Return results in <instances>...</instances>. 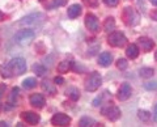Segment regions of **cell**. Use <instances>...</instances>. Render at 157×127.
<instances>
[{
	"label": "cell",
	"instance_id": "4",
	"mask_svg": "<svg viewBox=\"0 0 157 127\" xmlns=\"http://www.w3.org/2000/svg\"><path fill=\"white\" fill-rule=\"evenodd\" d=\"M107 43L113 47H123L127 43V38L121 32H111L107 37Z\"/></svg>",
	"mask_w": 157,
	"mask_h": 127
},
{
	"label": "cell",
	"instance_id": "19",
	"mask_svg": "<svg viewBox=\"0 0 157 127\" xmlns=\"http://www.w3.org/2000/svg\"><path fill=\"white\" fill-rule=\"evenodd\" d=\"M114 29H115L114 18H113V17H107L105 20V22H104V30L107 32V33H111V32H114Z\"/></svg>",
	"mask_w": 157,
	"mask_h": 127
},
{
	"label": "cell",
	"instance_id": "6",
	"mask_svg": "<svg viewBox=\"0 0 157 127\" xmlns=\"http://www.w3.org/2000/svg\"><path fill=\"white\" fill-rule=\"evenodd\" d=\"M84 22H85L86 29L88 30H90L92 33H97L98 30H100V22H98L97 17L93 13H88L86 14Z\"/></svg>",
	"mask_w": 157,
	"mask_h": 127
},
{
	"label": "cell",
	"instance_id": "8",
	"mask_svg": "<svg viewBox=\"0 0 157 127\" xmlns=\"http://www.w3.org/2000/svg\"><path fill=\"white\" fill-rule=\"evenodd\" d=\"M131 92H132L131 85L128 84V83H123L119 89H118V94H117L118 100L119 101H127L131 97Z\"/></svg>",
	"mask_w": 157,
	"mask_h": 127
},
{
	"label": "cell",
	"instance_id": "20",
	"mask_svg": "<svg viewBox=\"0 0 157 127\" xmlns=\"http://www.w3.org/2000/svg\"><path fill=\"white\" fill-rule=\"evenodd\" d=\"M66 94L70 97L72 101H77V100H78V97H80V92H78L77 88L71 87V88H68V89L66 90Z\"/></svg>",
	"mask_w": 157,
	"mask_h": 127
},
{
	"label": "cell",
	"instance_id": "35",
	"mask_svg": "<svg viewBox=\"0 0 157 127\" xmlns=\"http://www.w3.org/2000/svg\"><path fill=\"white\" fill-rule=\"evenodd\" d=\"M4 20H6V14H4L2 11H0V22L4 21Z\"/></svg>",
	"mask_w": 157,
	"mask_h": 127
},
{
	"label": "cell",
	"instance_id": "17",
	"mask_svg": "<svg viewBox=\"0 0 157 127\" xmlns=\"http://www.w3.org/2000/svg\"><path fill=\"white\" fill-rule=\"evenodd\" d=\"M68 17L70 18H76L81 14V6H78V4H72V6L68 8Z\"/></svg>",
	"mask_w": 157,
	"mask_h": 127
},
{
	"label": "cell",
	"instance_id": "14",
	"mask_svg": "<svg viewBox=\"0 0 157 127\" xmlns=\"http://www.w3.org/2000/svg\"><path fill=\"white\" fill-rule=\"evenodd\" d=\"M111 63H113V55L110 52H102L98 56V64L102 67H109Z\"/></svg>",
	"mask_w": 157,
	"mask_h": 127
},
{
	"label": "cell",
	"instance_id": "12",
	"mask_svg": "<svg viewBox=\"0 0 157 127\" xmlns=\"http://www.w3.org/2000/svg\"><path fill=\"white\" fill-rule=\"evenodd\" d=\"M29 101H30V104L34 107H37V109H41V107H43V106H45V104H46L45 97H43L42 94H39V93L32 94L30 98H29Z\"/></svg>",
	"mask_w": 157,
	"mask_h": 127
},
{
	"label": "cell",
	"instance_id": "7",
	"mask_svg": "<svg viewBox=\"0 0 157 127\" xmlns=\"http://www.w3.org/2000/svg\"><path fill=\"white\" fill-rule=\"evenodd\" d=\"M51 123L54 126H70L71 118L64 113H58L51 118Z\"/></svg>",
	"mask_w": 157,
	"mask_h": 127
},
{
	"label": "cell",
	"instance_id": "11",
	"mask_svg": "<svg viewBox=\"0 0 157 127\" xmlns=\"http://www.w3.org/2000/svg\"><path fill=\"white\" fill-rule=\"evenodd\" d=\"M137 43H139V47L143 50L144 52H148L151 51L155 46V42L151 40V38H147V37H140L137 40Z\"/></svg>",
	"mask_w": 157,
	"mask_h": 127
},
{
	"label": "cell",
	"instance_id": "15",
	"mask_svg": "<svg viewBox=\"0 0 157 127\" xmlns=\"http://www.w3.org/2000/svg\"><path fill=\"white\" fill-rule=\"evenodd\" d=\"M72 67H73V62L66 59V60H62L58 64V71L60 72V74H67L68 71L72 70Z\"/></svg>",
	"mask_w": 157,
	"mask_h": 127
},
{
	"label": "cell",
	"instance_id": "21",
	"mask_svg": "<svg viewBox=\"0 0 157 127\" xmlns=\"http://www.w3.org/2000/svg\"><path fill=\"white\" fill-rule=\"evenodd\" d=\"M33 72L36 74L37 76H43L46 74V67L45 66H42V64H39V63H36V64H33Z\"/></svg>",
	"mask_w": 157,
	"mask_h": 127
},
{
	"label": "cell",
	"instance_id": "27",
	"mask_svg": "<svg viewBox=\"0 0 157 127\" xmlns=\"http://www.w3.org/2000/svg\"><path fill=\"white\" fill-rule=\"evenodd\" d=\"M117 67L119 68V70H126L127 67H128V62H127L126 59H123V58H121V59H118L117 60Z\"/></svg>",
	"mask_w": 157,
	"mask_h": 127
},
{
	"label": "cell",
	"instance_id": "29",
	"mask_svg": "<svg viewBox=\"0 0 157 127\" xmlns=\"http://www.w3.org/2000/svg\"><path fill=\"white\" fill-rule=\"evenodd\" d=\"M84 2V4H86L88 7L90 8H96L98 6V0H82Z\"/></svg>",
	"mask_w": 157,
	"mask_h": 127
},
{
	"label": "cell",
	"instance_id": "39",
	"mask_svg": "<svg viewBox=\"0 0 157 127\" xmlns=\"http://www.w3.org/2000/svg\"><path fill=\"white\" fill-rule=\"evenodd\" d=\"M155 59H156V62H157V51H156V54H155Z\"/></svg>",
	"mask_w": 157,
	"mask_h": 127
},
{
	"label": "cell",
	"instance_id": "24",
	"mask_svg": "<svg viewBox=\"0 0 157 127\" xmlns=\"http://www.w3.org/2000/svg\"><path fill=\"white\" fill-rule=\"evenodd\" d=\"M36 85H37V80L34 79V77H28V79L22 81V87L25 88V89H32V88H34Z\"/></svg>",
	"mask_w": 157,
	"mask_h": 127
},
{
	"label": "cell",
	"instance_id": "9",
	"mask_svg": "<svg viewBox=\"0 0 157 127\" xmlns=\"http://www.w3.org/2000/svg\"><path fill=\"white\" fill-rule=\"evenodd\" d=\"M123 20L126 22V25H135L136 20H137V16L135 14L134 8L131 7H126L124 11H123Z\"/></svg>",
	"mask_w": 157,
	"mask_h": 127
},
{
	"label": "cell",
	"instance_id": "38",
	"mask_svg": "<svg viewBox=\"0 0 157 127\" xmlns=\"http://www.w3.org/2000/svg\"><path fill=\"white\" fill-rule=\"evenodd\" d=\"M0 126H2V127H3V126H8V125L6 123V122H0Z\"/></svg>",
	"mask_w": 157,
	"mask_h": 127
},
{
	"label": "cell",
	"instance_id": "34",
	"mask_svg": "<svg viewBox=\"0 0 157 127\" xmlns=\"http://www.w3.org/2000/svg\"><path fill=\"white\" fill-rule=\"evenodd\" d=\"M151 17L153 18L155 21H157V9H155V11H152V12H151Z\"/></svg>",
	"mask_w": 157,
	"mask_h": 127
},
{
	"label": "cell",
	"instance_id": "31",
	"mask_svg": "<svg viewBox=\"0 0 157 127\" xmlns=\"http://www.w3.org/2000/svg\"><path fill=\"white\" fill-rule=\"evenodd\" d=\"M107 7H117L118 3H119V0H102Z\"/></svg>",
	"mask_w": 157,
	"mask_h": 127
},
{
	"label": "cell",
	"instance_id": "5",
	"mask_svg": "<svg viewBox=\"0 0 157 127\" xmlns=\"http://www.w3.org/2000/svg\"><path fill=\"white\" fill-rule=\"evenodd\" d=\"M34 37H36L34 36V32L29 30V29H25V30H20L16 36H14V41L21 46H26L29 43H32Z\"/></svg>",
	"mask_w": 157,
	"mask_h": 127
},
{
	"label": "cell",
	"instance_id": "28",
	"mask_svg": "<svg viewBox=\"0 0 157 127\" xmlns=\"http://www.w3.org/2000/svg\"><path fill=\"white\" fill-rule=\"evenodd\" d=\"M147 90H156L157 89V81H148L144 84Z\"/></svg>",
	"mask_w": 157,
	"mask_h": 127
},
{
	"label": "cell",
	"instance_id": "10",
	"mask_svg": "<svg viewBox=\"0 0 157 127\" xmlns=\"http://www.w3.org/2000/svg\"><path fill=\"white\" fill-rule=\"evenodd\" d=\"M21 118L29 125H37L39 119H41L39 115L37 113H34V111H24V113H21Z\"/></svg>",
	"mask_w": 157,
	"mask_h": 127
},
{
	"label": "cell",
	"instance_id": "16",
	"mask_svg": "<svg viewBox=\"0 0 157 127\" xmlns=\"http://www.w3.org/2000/svg\"><path fill=\"white\" fill-rule=\"evenodd\" d=\"M126 54H127V56H128L130 59H136V58L139 56V47H137L135 43H131V45L127 46Z\"/></svg>",
	"mask_w": 157,
	"mask_h": 127
},
{
	"label": "cell",
	"instance_id": "30",
	"mask_svg": "<svg viewBox=\"0 0 157 127\" xmlns=\"http://www.w3.org/2000/svg\"><path fill=\"white\" fill-rule=\"evenodd\" d=\"M67 4V0H54L52 4H51V7H63V6H66Z\"/></svg>",
	"mask_w": 157,
	"mask_h": 127
},
{
	"label": "cell",
	"instance_id": "40",
	"mask_svg": "<svg viewBox=\"0 0 157 127\" xmlns=\"http://www.w3.org/2000/svg\"><path fill=\"white\" fill-rule=\"evenodd\" d=\"M0 45H2V40H0Z\"/></svg>",
	"mask_w": 157,
	"mask_h": 127
},
{
	"label": "cell",
	"instance_id": "2",
	"mask_svg": "<svg viewBox=\"0 0 157 127\" xmlns=\"http://www.w3.org/2000/svg\"><path fill=\"white\" fill-rule=\"evenodd\" d=\"M101 111L107 119H110L113 122H115L121 118V109L118 106H115L113 102H109L106 106H104L101 109Z\"/></svg>",
	"mask_w": 157,
	"mask_h": 127
},
{
	"label": "cell",
	"instance_id": "1",
	"mask_svg": "<svg viewBox=\"0 0 157 127\" xmlns=\"http://www.w3.org/2000/svg\"><path fill=\"white\" fill-rule=\"evenodd\" d=\"M0 72H2V76L6 79L12 77L13 75H22L24 72H26V62L24 58H14L6 64H2Z\"/></svg>",
	"mask_w": 157,
	"mask_h": 127
},
{
	"label": "cell",
	"instance_id": "13",
	"mask_svg": "<svg viewBox=\"0 0 157 127\" xmlns=\"http://www.w3.org/2000/svg\"><path fill=\"white\" fill-rule=\"evenodd\" d=\"M38 18H43V14H41V13L29 14V16L21 18V21H20V25H34V24H37Z\"/></svg>",
	"mask_w": 157,
	"mask_h": 127
},
{
	"label": "cell",
	"instance_id": "22",
	"mask_svg": "<svg viewBox=\"0 0 157 127\" xmlns=\"http://www.w3.org/2000/svg\"><path fill=\"white\" fill-rule=\"evenodd\" d=\"M96 121L89 118V117H82V118L80 119V122H78V126L80 127H88V126H96Z\"/></svg>",
	"mask_w": 157,
	"mask_h": 127
},
{
	"label": "cell",
	"instance_id": "37",
	"mask_svg": "<svg viewBox=\"0 0 157 127\" xmlns=\"http://www.w3.org/2000/svg\"><path fill=\"white\" fill-rule=\"evenodd\" d=\"M151 3H152V4H153V6H155V7H157V0H151Z\"/></svg>",
	"mask_w": 157,
	"mask_h": 127
},
{
	"label": "cell",
	"instance_id": "3",
	"mask_svg": "<svg viewBox=\"0 0 157 127\" xmlns=\"http://www.w3.org/2000/svg\"><path fill=\"white\" fill-rule=\"evenodd\" d=\"M102 84V77L98 72H92L85 81V89L88 92H96Z\"/></svg>",
	"mask_w": 157,
	"mask_h": 127
},
{
	"label": "cell",
	"instance_id": "32",
	"mask_svg": "<svg viewBox=\"0 0 157 127\" xmlns=\"http://www.w3.org/2000/svg\"><path fill=\"white\" fill-rule=\"evenodd\" d=\"M63 83H64V79H63L62 76H56L55 79H54V84L55 85H62Z\"/></svg>",
	"mask_w": 157,
	"mask_h": 127
},
{
	"label": "cell",
	"instance_id": "33",
	"mask_svg": "<svg viewBox=\"0 0 157 127\" xmlns=\"http://www.w3.org/2000/svg\"><path fill=\"white\" fill-rule=\"evenodd\" d=\"M102 101V97H98V98H96L94 101H93V106H100L101 104H100V102Z\"/></svg>",
	"mask_w": 157,
	"mask_h": 127
},
{
	"label": "cell",
	"instance_id": "18",
	"mask_svg": "<svg viewBox=\"0 0 157 127\" xmlns=\"http://www.w3.org/2000/svg\"><path fill=\"white\" fill-rule=\"evenodd\" d=\"M41 87H42V90L47 92L48 94H55L56 93V89H55V85H54V83H50V81L45 80V81H42Z\"/></svg>",
	"mask_w": 157,
	"mask_h": 127
},
{
	"label": "cell",
	"instance_id": "23",
	"mask_svg": "<svg viewBox=\"0 0 157 127\" xmlns=\"http://www.w3.org/2000/svg\"><path fill=\"white\" fill-rule=\"evenodd\" d=\"M139 74H140L141 77H144V79H149V77H152L155 75V71H153V68L144 67V68H141V70L139 71Z\"/></svg>",
	"mask_w": 157,
	"mask_h": 127
},
{
	"label": "cell",
	"instance_id": "36",
	"mask_svg": "<svg viewBox=\"0 0 157 127\" xmlns=\"http://www.w3.org/2000/svg\"><path fill=\"white\" fill-rule=\"evenodd\" d=\"M153 117H155V121L157 122V104L155 105V115Z\"/></svg>",
	"mask_w": 157,
	"mask_h": 127
},
{
	"label": "cell",
	"instance_id": "25",
	"mask_svg": "<svg viewBox=\"0 0 157 127\" xmlns=\"http://www.w3.org/2000/svg\"><path fill=\"white\" fill-rule=\"evenodd\" d=\"M137 117H139V119L141 122H149L151 121V113L147 110H139L137 111Z\"/></svg>",
	"mask_w": 157,
	"mask_h": 127
},
{
	"label": "cell",
	"instance_id": "26",
	"mask_svg": "<svg viewBox=\"0 0 157 127\" xmlns=\"http://www.w3.org/2000/svg\"><path fill=\"white\" fill-rule=\"evenodd\" d=\"M18 88H13L12 89V93H11V97H9V104H16V100L18 97Z\"/></svg>",
	"mask_w": 157,
	"mask_h": 127
}]
</instances>
